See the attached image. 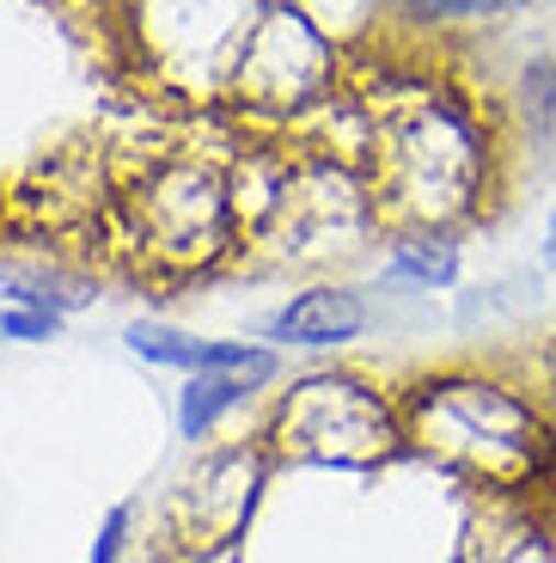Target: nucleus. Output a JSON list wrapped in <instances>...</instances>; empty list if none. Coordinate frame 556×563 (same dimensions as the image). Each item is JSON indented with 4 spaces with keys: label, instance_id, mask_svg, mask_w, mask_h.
Instances as JSON below:
<instances>
[{
    "label": "nucleus",
    "instance_id": "1",
    "mask_svg": "<svg viewBox=\"0 0 556 563\" xmlns=\"http://www.w3.org/2000/svg\"><path fill=\"white\" fill-rule=\"evenodd\" d=\"M348 159H362L386 227H477L508 190V123L496 99L422 62H386L343 86Z\"/></svg>",
    "mask_w": 556,
    "mask_h": 563
},
{
    "label": "nucleus",
    "instance_id": "2",
    "mask_svg": "<svg viewBox=\"0 0 556 563\" xmlns=\"http://www.w3.org/2000/svg\"><path fill=\"white\" fill-rule=\"evenodd\" d=\"M403 448L471 496L556 503V417L526 380L483 362L429 367L398 393Z\"/></svg>",
    "mask_w": 556,
    "mask_h": 563
},
{
    "label": "nucleus",
    "instance_id": "3",
    "mask_svg": "<svg viewBox=\"0 0 556 563\" xmlns=\"http://www.w3.org/2000/svg\"><path fill=\"white\" fill-rule=\"evenodd\" d=\"M245 252L276 269H343L386 245V214L362 159L331 141H281L233 159Z\"/></svg>",
    "mask_w": 556,
    "mask_h": 563
},
{
    "label": "nucleus",
    "instance_id": "4",
    "mask_svg": "<svg viewBox=\"0 0 556 563\" xmlns=\"http://www.w3.org/2000/svg\"><path fill=\"white\" fill-rule=\"evenodd\" d=\"M245 252V221L233 197V159L202 147H154L116 166L104 257L154 288H184Z\"/></svg>",
    "mask_w": 556,
    "mask_h": 563
},
{
    "label": "nucleus",
    "instance_id": "5",
    "mask_svg": "<svg viewBox=\"0 0 556 563\" xmlns=\"http://www.w3.org/2000/svg\"><path fill=\"white\" fill-rule=\"evenodd\" d=\"M348 62H355V49L307 0H257L214 68L209 104H226L264 129L307 123L343 99Z\"/></svg>",
    "mask_w": 556,
    "mask_h": 563
},
{
    "label": "nucleus",
    "instance_id": "6",
    "mask_svg": "<svg viewBox=\"0 0 556 563\" xmlns=\"http://www.w3.org/2000/svg\"><path fill=\"white\" fill-rule=\"evenodd\" d=\"M257 441L276 465H312V472H379L403 460V410L398 393L355 367H307L293 374L264 410Z\"/></svg>",
    "mask_w": 556,
    "mask_h": 563
},
{
    "label": "nucleus",
    "instance_id": "7",
    "mask_svg": "<svg viewBox=\"0 0 556 563\" xmlns=\"http://www.w3.org/2000/svg\"><path fill=\"white\" fill-rule=\"evenodd\" d=\"M269 460L264 441H226V448L196 453L178 472V484L166 490L159 508V545H171L190 563H214L245 539L251 515L269 490Z\"/></svg>",
    "mask_w": 556,
    "mask_h": 563
},
{
    "label": "nucleus",
    "instance_id": "8",
    "mask_svg": "<svg viewBox=\"0 0 556 563\" xmlns=\"http://www.w3.org/2000/svg\"><path fill=\"white\" fill-rule=\"evenodd\" d=\"M374 331V307L355 282H307L264 319L269 350H300V355H343Z\"/></svg>",
    "mask_w": 556,
    "mask_h": 563
},
{
    "label": "nucleus",
    "instance_id": "9",
    "mask_svg": "<svg viewBox=\"0 0 556 563\" xmlns=\"http://www.w3.org/2000/svg\"><path fill=\"white\" fill-rule=\"evenodd\" d=\"M453 563H556V503L477 496L459 527Z\"/></svg>",
    "mask_w": 556,
    "mask_h": 563
},
{
    "label": "nucleus",
    "instance_id": "10",
    "mask_svg": "<svg viewBox=\"0 0 556 563\" xmlns=\"http://www.w3.org/2000/svg\"><path fill=\"white\" fill-rule=\"evenodd\" d=\"M129 355L154 367H171V374H214V367H264L276 362L281 350H264V343H238V338H196L184 324H159V319H135L123 324Z\"/></svg>",
    "mask_w": 556,
    "mask_h": 563
},
{
    "label": "nucleus",
    "instance_id": "11",
    "mask_svg": "<svg viewBox=\"0 0 556 563\" xmlns=\"http://www.w3.org/2000/svg\"><path fill=\"white\" fill-rule=\"evenodd\" d=\"M496 111L508 123V141H520L532 154H551L556 147V49L532 43L526 56L514 62L508 86L496 92Z\"/></svg>",
    "mask_w": 556,
    "mask_h": 563
},
{
    "label": "nucleus",
    "instance_id": "12",
    "mask_svg": "<svg viewBox=\"0 0 556 563\" xmlns=\"http://www.w3.org/2000/svg\"><path fill=\"white\" fill-rule=\"evenodd\" d=\"M281 380V355L264 367H214V374H184V393H178V435L190 441H209L238 405H251L257 393Z\"/></svg>",
    "mask_w": 556,
    "mask_h": 563
},
{
    "label": "nucleus",
    "instance_id": "13",
    "mask_svg": "<svg viewBox=\"0 0 556 563\" xmlns=\"http://www.w3.org/2000/svg\"><path fill=\"white\" fill-rule=\"evenodd\" d=\"M379 257H386V282L416 288V295H446L465 276V245L446 227H386Z\"/></svg>",
    "mask_w": 556,
    "mask_h": 563
},
{
    "label": "nucleus",
    "instance_id": "14",
    "mask_svg": "<svg viewBox=\"0 0 556 563\" xmlns=\"http://www.w3.org/2000/svg\"><path fill=\"white\" fill-rule=\"evenodd\" d=\"M0 300L7 307H43V312H80V307H92V282L80 276V269H68L56 252L43 257H19V264H0Z\"/></svg>",
    "mask_w": 556,
    "mask_h": 563
},
{
    "label": "nucleus",
    "instance_id": "15",
    "mask_svg": "<svg viewBox=\"0 0 556 563\" xmlns=\"http://www.w3.org/2000/svg\"><path fill=\"white\" fill-rule=\"evenodd\" d=\"M520 7L526 0H386V19H403L410 31L434 37V31H489Z\"/></svg>",
    "mask_w": 556,
    "mask_h": 563
},
{
    "label": "nucleus",
    "instance_id": "16",
    "mask_svg": "<svg viewBox=\"0 0 556 563\" xmlns=\"http://www.w3.org/2000/svg\"><path fill=\"white\" fill-rule=\"evenodd\" d=\"M129 558H135V503H116V508H104L86 563H129Z\"/></svg>",
    "mask_w": 556,
    "mask_h": 563
},
{
    "label": "nucleus",
    "instance_id": "17",
    "mask_svg": "<svg viewBox=\"0 0 556 563\" xmlns=\"http://www.w3.org/2000/svg\"><path fill=\"white\" fill-rule=\"evenodd\" d=\"M0 338L7 343H49V338H62V312L7 307V300H0Z\"/></svg>",
    "mask_w": 556,
    "mask_h": 563
},
{
    "label": "nucleus",
    "instance_id": "18",
    "mask_svg": "<svg viewBox=\"0 0 556 563\" xmlns=\"http://www.w3.org/2000/svg\"><path fill=\"white\" fill-rule=\"evenodd\" d=\"M129 563H190V558H178V551H171V545H159V539H154V545H141V551H135V558H129Z\"/></svg>",
    "mask_w": 556,
    "mask_h": 563
},
{
    "label": "nucleus",
    "instance_id": "19",
    "mask_svg": "<svg viewBox=\"0 0 556 563\" xmlns=\"http://www.w3.org/2000/svg\"><path fill=\"white\" fill-rule=\"evenodd\" d=\"M7 209H13V197H7V190H0V227H7Z\"/></svg>",
    "mask_w": 556,
    "mask_h": 563
},
{
    "label": "nucleus",
    "instance_id": "20",
    "mask_svg": "<svg viewBox=\"0 0 556 563\" xmlns=\"http://www.w3.org/2000/svg\"><path fill=\"white\" fill-rule=\"evenodd\" d=\"M43 7H49V0H43Z\"/></svg>",
    "mask_w": 556,
    "mask_h": 563
}]
</instances>
